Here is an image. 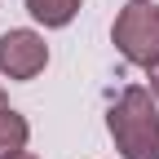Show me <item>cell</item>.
<instances>
[{
  "instance_id": "obj_1",
  "label": "cell",
  "mask_w": 159,
  "mask_h": 159,
  "mask_svg": "<svg viewBox=\"0 0 159 159\" xmlns=\"http://www.w3.org/2000/svg\"><path fill=\"white\" fill-rule=\"evenodd\" d=\"M106 128L119 159H159V106L150 89H124L106 111Z\"/></svg>"
},
{
  "instance_id": "obj_4",
  "label": "cell",
  "mask_w": 159,
  "mask_h": 159,
  "mask_svg": "<svg viewBox=\"0 0 159 159\" xmlns=\"http://www.w3.org/2000/svg\"><path fill=\"white\" fill-rule=\"evenodd\" d=\"M27 142H31V124H27V115H18L13 106H0V159L27 150Z\"/></svg>"
},
{
  "instance_id": "obj_5",
  "label": "cell",
  "mask_w": 159,
  "mask_h": 159,
  "mask_svg": "<svg viewBox=\"0 0 159 159\" xmlns=\"http://www.w3.org/2000/svg\"><path fill=\"white\" fill-rule=\"evenodd\" d=\"M27 13L40 27L57 31V27H71V18L80 13V0H27Z\"/></svg>"
},
{
  "instance_id": "obj_3",
  "label": "cell",
  "mask_w": 159,
  "mask_h": 159,
  "mask_svg": "<svg viewBox=\"0 0 159 159\" xmlns=\"http://www.w3.org/2000/svg\"><path fill=\"white\" fill-rule=\"evenodd\" d=\"M49 66V44L31 27H13L0 35V75L5 80H35Z\"/></svg>"
},
{
  "instance_id": "obj_2",
  "label": "cell",
  "mask_w": 159,
  "mask_h": 159,
  "mask_svg": "<svg viewBox=\"0 0 159 159\" xmlns=\"http://www.w3.org/2000/svg\"><path fill=\"white\" fill-rule=\"evenodd\" d=\"M111 40L124 53V62L142 66V71L155 66L159 62V9H155V0H128L115 13Z\"/></svg>"
},
{
  "instance_id": "obj_6",
  "label": "cell",
  "mask_w": 159,
  "mask_h": 159,
  "mask_svg": "<svg viewBox=\"0 0 159 159\" xmlns=\"http://www.w3.org/2000/svg\"><path fill=\"white\" fill-rule=\"evenodd\" d=\"M146 80H150V93H155V102H159V62L146 66Z\"/></svg>"
},
{
  "instance_id": "obj_7",
  "label": "cell",
  "mask_w": 159,
  "mask_h": 159,
  "mask_svg": "<svg viewBox=\"0 0 159 159\" xmlns=\"http://www.w3.org/2000/svg\"><path fill=\"white\" fill-rule=\"evenodd\" d=\"M9 159H35V155H31V150H18V155H9Z\"/></svg>"
},
{
  "instance_id": "obj_8",
  "label": "cell",
  "mask_w": 159,
  "mask_h": 159,
  "mask_svg": "<svg viewBox=\"0 0 159 159\" xmlns=\"http://www.w3.org/2000/svg\"><path fill=\"white\" fill-rule=\"evenodd\" d=\"M0 106H9V102H5V89H0Z\"/></svg>"
}]
</instances>
